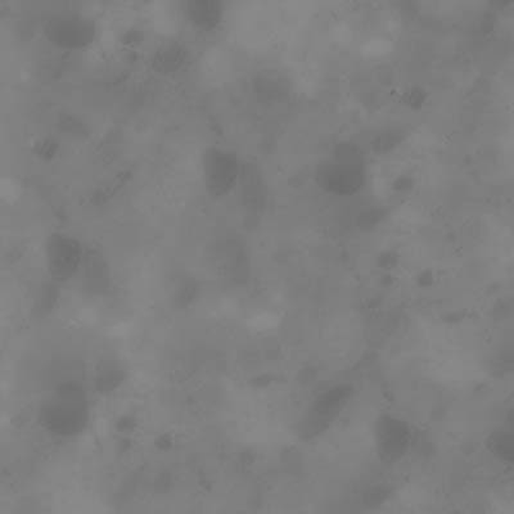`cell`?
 <instances>
[{
  "label": "cell",
  "instance_id": "obj_1",
  "mask_svg": "<svg viewBox=\"0 0 514 514\" xmlns=\"http://www.w3.org/2000/svg\"><path fill=\"white\" fill-rule=\"evenodd\" d=\"M89 401L86 390L75 380H65L41 405L39 420L53 436H78L89 422Z\"/></svg>",
  "mask_w": 514,
  "mask_h": 514
},
{
  "label": "cell",
  "instance_id": "obj_2",
  "mask_svg": "<svg viewBox=\"0 0 514 514\" xmlns=\"http://www.w3.org/2000/svg\"><path fill=\"white\" fill-rule=\"evenodd\" d=\"M243 162L229 148L210 146L201 156V177L206 193L211 198L225 197L237 188Z\"/></svg>",
  "mask_w": 514,
  "mask_h": 514
},
{
  "label": "cell",
  "instance_id": "obj_3",
  "mask_svg": "<svg viewBox=\"0 0 514 514\" xmlns=\"http://www.w3.org/2000/svg\"><path fill=\"white\" fill-rule=\"evenodd\" d=\"M373 443L381 462L387 465L398 464L413 449V427L396 414L381 413L374 422Z\"/></svg>",
  "mask_w": 514,
  "mask_h": 514
},
{
  "label": "cell",
  "instance_id": "obj_4",
  "mask_svg": "<svg viewBox=\"0 0 514 514\" xmlns=\"http://www.w3.org/2000/svg\"><path fill=\"white\" fill-rule=\"evenodd\" d=\"M86 256L83 243L66 233H51L45 240V266L54 282H68L80 273Z\"/></svg>",
  "mask_w": 514,
  "mask_h": 514
},
{
  "label": "cell",
  "instance_id": "obj_5",
  "mask_svg": "<svg viewBox=\"0 0 514 514\" xmlns=\"http://www.w3.org/2000/svg\"><path fill=\"white\" fill-rule=\"evenodd\" d=\"M44 35L50 43L60 50H84L95 41L96 25L95 20L86 14H60L48 18Z\"/></svg>",
  "mask_w": 514,
  "mask_h": 514
},
{
  "label": "cell",
  "instance_id": "obj_6",
  "mask_svg": "<svg viewBox=\"0 0 514 514\" xmlns=\"http://www.w3.org/2000/svg\"><path fill=\"white\" fill-rule=\"evenodd\" d=\"M352 386L343 383L328 387L320 392L305 411L301 422L305 434L311 437L323 434L341 416L352 400Z\"/></svg>",
  "mask_w": 514,
  "mask_h": 514
},
{
  "label": "cell",
  "instance_id": "obj_7",
  "mask_svg": "<svg viewBox=\"0 0 514 514\" xmlns=\"http://www.w3.org/2000/svg\"><path fill=\"white\" fill-rule=\"evenodd\" d=\"M184 14L190 25L201 32H214L223 23L224 5L219 0H188Z\"/></svg>",
  "mask_w": 514,
  "mask_h": 514
},
{
  "label": "cell",
  "instance_id": "obj_8",
  "mask_svg": "<svg viewBox=\"0 0 514 514\" xmlns=\"http://www.w3.org/2000/svg\"><path fill=\"white\" fill-rule=\"evenodd\" d=\"M490 452L498 459L514 464V409L508 411L486 440Z\"/></svg>",
  "mask_w": 514,
  "mask_h": 514
},
{
  "label": "cell",
  "instance_id": "obj_9",
  "mask_svg": "<svg viewBox=\"0 0 514 514\" xmlns=\"http://www.w3.org/2000/svg\"><path fill=\"white\" fill-rule=\"evenodd\" d=\"M188 60L186 45L177 41H166L153 54V68L160 74H174Z\"/></svg>",
  "mask_w": 514,
  "mask_h": 514
}]
</instances>
